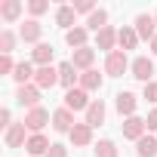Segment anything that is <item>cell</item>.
Listing matches in <instances>:
<instances>
[{
	"label": "cell",
	"instance_id": "cell-1",
	"mask_svg": "<svg viewBox=\"0 0 157 157\" xmlns=\"http://www.w3.org/2000/svg\"><path fill=\"white\" fill-rule=\"evenodd\" d=\"M129 56L123 52V49H114V52H108V59H105V74L108 77H123L126 71H129Z\"/></svg>",
	"mask_w": 157,
	"mask_h": 157
},
{
	"label": "cell",
	"instance_id": "cell-2",
	"mask_svg": "<svg viewBox=\"0 0 157 157\" xmlns=\"http://www.w3.org/2000/svg\"><path fill=\"white\" fill-rule=\"evenodd\" d=\"M132 28H136V34H139V40H154L157 37V22H154V16L151 13H139L136 16V22H132Z\"/></svg>",
	"mask_w": 157,
	"mask_h": 157
},
{
	"label": "cell",
	"instance_id": "cell-3",
	"mask_svg": "<svg viewBox=\"0 0 157 157\" xmlns=\"http://www.w3.org/2000/svg\"><path fill=\"white\" fill-rule=\"evenodd\" d=\"M22 123H25L28 132L34 136V132H43L46 123H52V114H49L46 108H34V111H25V120H22Z\"/></svg>",
	"mask_w": 157,
	"mask_h": 157
},
{
	"label": "cell",
	"instance_id": "cell-4",
	"mask_svg": "<svg viewBox=\"0 0 157 157\" xmlns=\"http://www.w3.org/2000/svg\"><path fill=\"white\" fill-rule=\"evenodd\" d=\"M129 74L136 77V80H142V83H151L154 80V62L148 56H136L132 65H129Z\"/></svg>",
	"mask_w": 157,
	"mask_h": 157
},
{
	"label": "cell",
	"instance_id": "cell-5",
	"mask_svg": "<svg viewBox=\"0 0 157 157\" xmlns=\"http://www.w3.org/2000/svg\"><path fill=\"white\" fill-rule=\"evenodd\" d=\"M114 108H117V114L126 120V117H136V108H139V96L136 93H117L114 96Z\"/></svg>",
	"mask_w": 157,
	"mask_h": 157
},
{
	"label": "cell",
	"instance_id": "cell-6",
	"mask_svg": "<svg viewBox=\"0 0 157 157\" xmlns=\"http://www.w3.org/2000/svg\"><path fill=\"white\" fill-rule=\"evenodd\" d=\"M120 129H123V139H129V142H139L142 136H148V123H145V117H126L123 123H120Z\"/></svg>",
	"mask_w": 157,
	"mask_h": 157
},
{
	"label": "cell",
	"instance_id": "cell-7",
	"mask_svg": "<svg viewBox=\"0 0 157 157\" xmlns=\"http://www.w3.org/2000/svg\"><path fill=\"white\" fill-rule=\"evenodd\" d=\"M90 105H93V99H90V93L80 90V86H74V90L65 93V108H68V111H86Z\"/></svg>",
	"mask_w": 157,
	"mask_h": 157
},
{
	"label": "cell",
	"instance_id": "cell-8",
	"mask_svg": "<svg viewBox=\"0 0 157 157\" xmlns=\"http://www.w3.org/2000/svg\"><path fill=\"white\" fill-rule=\"evenodd\" d=\"M16 102H19L22 108L34 111V108H40V90H37L34 83H28V86H19V90H16Z\"/></svg>",
	"mask_w": 157,
	"mask_h": 157
},
{
	"label": "cell",
	"instance_id": "cell-9",
	"mask_svg": "<svg viewBox=\"0 0 157 157\" xmlns=\"http://www.w3.org/2000/svg\"><path fill=\"white\" fill-rule=\"evenodd\" d=\"M28 126L25 123H13L6 132H3V142H6V148H25L28 145Z\"/></svg>",
	"mask_w": 157,
	"mask_h": 157
},
{
	"label": "cell",
	"instance_id": "cell-10",
	"mask_svg": "<svg viewBox=\"0 0 157 157\" xmlns=\"http://www.w3.org/2000/svg\"><path fill=\"white\" fill-rule=\"evenodd\" d=\"M59 83V68H52V65H43V68H37V74H34V86L43 93V90H52Z\"/></svg>",
	"mask_w": 157,
	"mask_h": 157
},
{
	"label": "cell",
	"instance_id": "cell-11",
	"mask_svg": "<svg viewBox=\"0 0 157 157\" xmlns=\"http://www.w3.org/2000/svg\"><path fill=\"white\" fill-rule=\"evenodd\" d=\"M68 62H71V65H74L77 71H80V74H83V71H93V62H96V49H93V46H83V49H74Z\"/></svg>",
	"mask_w": 157,
	"mask_h": 157
},
{
	"label": "cell",
	"instance_id": "cell-12",
	"mask_svg": "<svg viewBox=\"0 0 157 157\" xmlns=\"http://www.w3.org/2000/svg\"><path fill=\"white\" fill-rule=\"evenodd\" d=\"M40 37H43V25H40L37 19H28V22L19 28V40H25V43H34V46H37V43H43Z\"/></svg>",
	"mask_w": 157,
	"mask_h": 157
},
{
	"label": "cell",
	"instance_id": "cell-13",
	"mask_svg": "<svg viewBox=\"0 0 157 157\" xmlns=\"http://www.w3.org/2000/svg\"><path fill=\"white\" fill-rule=\"evenodd\" d=\"M74 126H77V123H74V111H68L65 105L52 111V129H56V132H71Z\"/></svg>",
	"mask_w": 157,
	"mask_h": 157
},
{
	"label": "cell",
	"instance_id": "cell-14",
	"mask_svg": "<svg viewBox=\"0 0 157 157\" xmlns=\"http://www.w3.org/2000/svg\"><path fill=\"white\" fill-rule=\"evenodd\" d=\"M49 148H52V142H49L43 132H34V136H28V145H25V151H28L31 157H46V154H49Z\"/></svg>",
	"mask_w": 157,
	"mask_h": 157
},
{
	"label": "cell",
	"instance_id": "cell-15",
	"mask_svg": "<svg viewBox=\"0 0 157 157\" xmlns=\"http://www.w3.org/2000/svg\"><path fill=\"white\" fill-rule=\"evenodd\" d=\"M86 40H90V31H86V25H77V28L65 31V43H68L71 49H83V46H90Z\"/></svg>",
	"mask_w": 157,
	"mask_h": 157
},
{
	"label": "cell",
	"instance_id": "cell-16",
	"mask_svg": "<svg viewBox=\"0 0 157 157\" xmlns=\"http://www.w3.org/2000/svg\"><path fill=\"white\" fill-rule=\"evenodd\" d=\"M68 139H71V145H74V148L93 145V126H90V123H77V126L68 132Z\"/></svg>",
	"mask_w": 157,
	"mask_h": 157
},
{
	"label": "cell",
	"instance_id": "cell-17",
	"mask_svg": "<svg viewBox=\"0 0 157 157\" xmlns=\"http://www.w3.org/2000/svg\"><path fill=\"white\" fill-rule=\"evenodd\" d=\"M136 46H139V34H136V28H132V25H123V28L117 31V49L129 52V49H136Z\"/></svg>",
	"mask_w": 157,
	"mask_h": 157
},
{
	"label": "cell",
	"instance_id": "cell-18",
	"mask_svg": "<svg viewBox=\"0 0 157 157\" xmlns=\"http://www.w3.org/2000/svg\"><path fill=\"white\" fill-rule=\"evenodd\" d=\"M105 114H108L105 102H102V99H93V105L86 108V120H83V123H90V126L96 129V126H102V123H105Z\"/></svg>",
	"mask_w": 157,
	"mask_h": 157
},
{
	"label": "cell",
	"instance_id": "cell-19",
	"mask_svg": "<svg viewBox=\"0 0 157 157\" xmlns=\"http://www.w3.org/2000/svg\"><path fill=\"white\" fill-rule=\"evenodd\" d=\"M102 83H105V77L93 68V71H83L80 74V80H77V86L80 90H86V93H96V90H102Z\"/></svg>",
	"mask_w": 157,
	"mask_h": 157
},
{
	"label": "cell",
	"instance_id": "cell-20",
	"mask_svg": "<svg viewBox=\"0 0 157 157\" xmlns=\"http://www.w3.org/2000/svg\"><path fill=\"white\" fill-rule=\"evenodd\" d=\"M96 49H105V52H114V49H117V31H114L111 25L96 34Z\"/></svg>",
	"mask_w": 157,
	"mask_h": 157
},
{
	"label": "cell",
	"instance_id": "cell-21",
	"mask_svg": "<svg viewBox=\"0 0 157 157\" xmlns=\"http://www.w3.org/2000/svg\"><path fill=\"white\" fill-rule=\"evenodd\" d=\"M52 59H56V49H52V43H37V46H34V52H31V62H34L37 68H43V65H52Z\"/></svg>",
	"mask_w": 157,
	"mask_h": 157
},
{
	"label": "cell",
	"instance_id": "cell-22",
	"mask_svg": "<svg viewBox=\"0 0 157 157\" xmlns=\"http://www.w3.org/2000/svg\"><path fill=\"white\" fill-rule=\"evenodd\" d=\"M56 68H59V83L65 86V93H68V90H74V80H80L77 68H74L71 62H62V65H56Z\"/></svg>",
	"mask_w": 157,
	"mask_h": 157
},
{
	"label": "cell",
	"instance_id": "cell-23",
	"mask_svg": "<svg viewBox=\"0 0 157 157\" xmlns=\"http://www.w3.org/2000/svg\"><path fill=\"white\" fill-rule=\"evenodd\" d=\"M19 16H22V3L19 0H3V3H0V19L3 22H19Z\"/></svg>",
	"mask_w": 157,
	"mask_h": 157
},
{
	"label": "cell",
	"instance_id": "cell-24",
	"mask_svg": "<svg viewBox=\"0 0 157 157\" xmlns=\"http://www.w3.org/2000/svg\"><path fill=\"white\" fill-rule=\"evenodd\" d=\"M74 19H77V13H74V6H65V3H62V6L56 10V25H59V28H65V31H71V28H77V25H74Z\"/></svg>",
	"mask_w": 157,
	"mask_h": 157
},
{
	"label": "cell",
	"instance_id": "cell-25",
	"mask_svg": "<svg viewBox=\"0 0 157 157\" xmlns=\"http://www.w3.org/2000/svg\"><path fill=\"white\" fill-rule=\"evenodd\" d=\"M136 154L139 157H157V136H142L139 142H136Z\"/></svg>",
	"mask_w": 157,
	"mask_h": 157
},
{
	"label": "cell",
	"instance_id": "cell-26",
	"mask_svg": "<svg viewBox=\"0 0 157 157\" xmlns=\"http://www.w3.org/2000/svg\"><path fill=\"white\" fill-rule=\"evenodd\" d=\"M102 28H108V10H96L90 19H86V31H93V34H99Z\"/></svg>",
	"mask_w": 157,
	"mask_h": 157
},
{
	"label": "cell",
	"instance_id": "cell-27",
	"mask_svg": "<svg viewBox=\"0 0 157 157\" xmlns=\"http://www.w3.org/2000/svg\"><path fill=\"white\" fill-rule=\"evenodd\" d=\"M16 40H19V34H16L13 28H3V31H0V52H3V56H13Z\"/></svg>",
	"mask_w": 157,
	"mask_h": 157
},
{
	"label": "cell",
	"instance_id": "cell-28",
	"mask_svg": "<svg viewBox=\"0 0 157 157\" xmlns=\"http://www.w3.org/2000/svg\"><path fill=\"white\" fill-rule=\"evenodd\" d=\"M96 157H120V154H117V145L111 139H99L96 142Z\"/></svg>",
	"mask_w": 157,
	"mask_h": 157
},
{
	"label": "cell",
	"instance_id": "cell-29",
	"mask_svg": "<svg viewBox=\"0 0 157 157\" xmlns=\"http://www.w3.org/2000/svg\"><path fill=\"white\" fill-rule=\"evenodd\" d=\"M28 13H31V19H37V16L49 13V3H46V0H31V3H28Z\"/></svg>",
	"mask_w": 157,
	"mask_h": 157
},
{
	"label": "cell",
	"instance_id": "cell-30",
	"mask_svg": "<svg viewBox=\"0 0 157 157\" xmlns=\"http://www.w3.org/2000/svg\"><path fill=\"white\" fill-rule=\"evenodd\" d=\"M96 10H99V6H96V3H90V0H77V3H74V13H80V16H86V19H90Z\"/></svg>",
	"mask_w": 157,
	"mask_h": 157
},
{
	"label": "cell",
	"instance_id": "cell-31",
	"mask_svg": "<svg viewBox=\"0 0 157 157\" xmlns=\"http://www.w3.org/2000/svg\"><path fill=\"white\" fill-rule=\"evenodd\" d=\"M16 65H19V62H13V56H0V74H10V77H13Z\"/></svg>",
	"mask_w": 157,
	"mask_h": 157
},
{
	"label": "cell",
	"instance_id": "cell-32",
	"mask_svg": "<svg viewBox=\"0 0 157 157\" xmlns=\"http://www.w3.org/2000/svg\"><path fill=\"white\" fill-rule=\"evenodd\" d=\"M142 99H148V102H154V105H157V80L145 83V90H142Z\"/></svg>",
	"mask_w": 157,
	"mask_h": 157
},
{
	"label": "cell",
	"instance_id": "cell-33",
	"mask_svg": "<svg viewBox=\"0 0 157 157\" xmlns=\"http://www.w3.org/2000/svg\"><path fill=\"white\" fill-rule=\"evenodd\" d=\"M0 126H3V132L13 126V111L10 108H0Z\"/></svg>",
	"mask_w": 157,
	"mask_h": 157
},
{
	"label": "cell",
	"instance_id": "cell-34",
	"mask_svg": "<svg viewBox=\"0 0 157 157\" xmlns=\"http://www.w3.org/2000/svg\"><path fill=\"white\" fill-rule=\"evenodd\" d=\"M46 157H68V148L62 145V142H52V148H49V154Z\"/></svg>",
	"mask_w": 157,
	"mask_h": 157
},
{
	"label": "cell",
	"instance_id": "cell-35",
	"mask_svg": "<svg viewBox=\"0 0 157 157\" xmlns=\"http://www.w3.org/2000/svg\"><path fill=\"white\" fill-rule=\"evenodd\" d=\"M145 123H148V132H157V108H151V111H148Z\"/></svg>",
	"mask_w": 157,
	"mask_h": 157
},
{
	"label": "cell",
	"instance_id": "cell-36",
	"mask_svg": "<svg viewBox=\"0 0 157 157\" xmlns=\"http://www.w3.org/2000/svg\"><path fill=\"white\" fill-rule=\"evenodd\" d=\"M151 52H154V56H157V37H154V40H151Z\"/></svg>",
	"mask_w": 157,
	"mask_h": 157
},
{
	"label": "cell",
	"instance_id": "cell-37",
	"mask_svg": "<svg viewBox=\"0 0 157 157\" xmlns=\"http://www.w3.org/2000/svg\"><path fill=\"white\" fill-rule=\"evenodd\" d=\"M154 22H157V13H154Z\"/></svg>",
	"mask_w": 157,
	"mask_h": 157
}]
</instances>
